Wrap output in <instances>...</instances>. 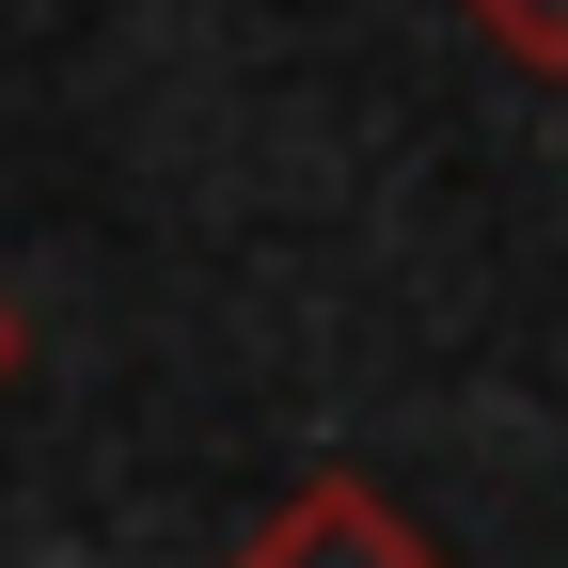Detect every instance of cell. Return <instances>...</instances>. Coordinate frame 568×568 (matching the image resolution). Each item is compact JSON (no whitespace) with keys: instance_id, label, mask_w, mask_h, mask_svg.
<instances>
[{"instance_id":"obj_1","label":"cell","mask_w":568,"mask_h":568,"mask_svg":"<svg viewBox=\"0 0 568 568\" xmlns=\"http://www.w3.org/2000/svg\"><path fill=\"white\" fill-rule=\"evenodd\" d=\"M222 568H458V552L426 537V521H395L364 474H301V489H284V506H268Z\"/></svg>"},{"instance_id":"obj_2","label":"cell","mask_w":568,"mask_h":568,"mask_svg":"<svg viewBox=\"0 0 568 568\" xmlns=\"http://www.w3.org/2000/svg\"><path fill=\"white\" fill-rule=\"evenodd\" d=\"M474 32L506 63H537V80H568V0H474Z\"/></svg>"},{"instance_id":"obj_3","label":"cell","mask_w":568,"mask_h":568,"mask_svg":"<svg viewBox=\"0 0 568 568\" xmlns=\"http://www.w3.org/2000/svg\"><path fill=\"white\" fill-rule=\"evenodd\" d=\"M17 364H32V316H17V284H0V395H17Z\"/></svg>"}]
</instances>
